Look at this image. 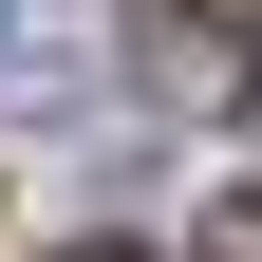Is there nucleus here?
<instances>
[{"label":"nucleus","instance_id":"f257e3e1","mask_svg":"<svg viewBox=\"0 0 262 262\" xmlns=\"http://www.w3.org/2000/svg\"><path fill=\"white\" fill-rule=\"evenodd\" d=\"M150 94H169V113H244V38H225V19H169V38H150Z\"/></svg>","mask_w":262,"mask_h":262},{"label":"nucleus","instance_id":"f03ea898","mask_svg":"<svg viewBox=\"0 0 262 262\" xmlns=\"http://www.w3.org/2000/svg\"><path fill=\"white\" fill-rule=\"evenodd\" d=\"M187 262H262V187H225V206H187Z\"/></svg>","mask_w":262,"mask_h":262},{"label":"nucleus","instance_id":"7ed1b4c3","mask_svg":"<svg viewBox=\"0 0 262 262\" xmlns=\"http://www.w3.org/2000/svg\"><path fill=\"white\" fill-rule=\"evenodd\" d=\"M56 262H150V244H56Z\"/></svg>","mask_w":262,"mask_h":262},{"label":"nucleus","instance_id":"20e7f679","mask_svg":"<svg viewBox=\"0 0 262 262\" xmlns=\"http://www.w3.org/2000/svg\"><path fill=\"white\" fill-rule=\"evenodd\" d=\"M0 19H19V0H0Z\"/></svg>","mask_w":262,"mask_h":262}]
</instances>
